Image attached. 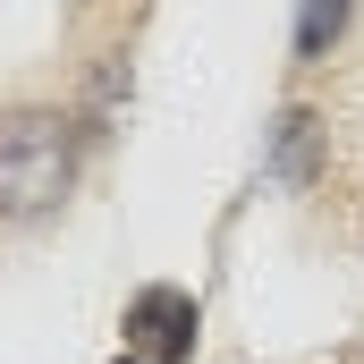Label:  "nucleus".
I'll list each match as a JSON object with an SVG mask.
<instances>
[{
    "label": "nucleus",
    "mask_w": 364,
    "mask_h": 364,
    "mask_svg": "<svg viewBox=\"0 0 364 364\" xmlns=\"http://www.w3.org/2000/svg\"><path fill=\"white\" fill-rule=\"evenodd\" d=\"M195 331H203V314H195V296L170 288V279H153V288L127 296V356L136 364H186L195 356Z\"/></svg>",
    "instance_id": "2"
},
{
    "label": "nucleus",
    "mask_w": 364,
    "mask_h": 364,
    "mask_svg": "<svg viewBox=\"0 0 364 364\" xmlns=\"http://www.w3.org/2000/svg\"><path fill=\"white\" fill-rule=\"evenodd\" d=\"M314 170H322V119H314V110H279V127H272V178L279 186H314Z\"/></svg>",
    "instance_id": "3"
},
{
    "label": "nucleus",
    "mask_w": 364,
    "mask_h": 364,
    "mask_svg": "<svg viewBox=\"0 0 364 364\" xmlns=\"http://www.w3.org/2000/svg\"><path fill=\"white\" fill-rule=\"evenodd\" d=\"M77 186V119L68 110H9L0 119V220H43Z\"/></svg>",
    "instance_id": "1"
},
{
    "label": "nucleus",
    "mask_w": 364,
    "mask_h": 364,
    "mask_svg": "<svg viewBox=\"0 0 364 364\" xmlns=\"http://www.w3.org/2000/svg\"><path fill=\"white\" fill-rule=\"evenodd\" d=\"M119 364H136V356H119Z\"/></svg>",
    "instance_id": "5"
},
{
    "label": "nucleus",
    "mask_w": 364,
    "mask_h": 364,
    "mask_svg": "<svg viewBox=\"0 0 364 364\" xmlns=\"http://www.w3.org/2000/svg\"><path fill=\"white\" fill-rule=\"evenodd\" d=\"M348 17H356V0H296V60H331Z\"/></svg>",
    "instance_id": "4"
}]
</instances>
